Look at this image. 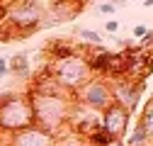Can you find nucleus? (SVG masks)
<instances>
[{
	"label": "nucleus",
	"mask_w": 153,
	"mask_h": 146,
	"mask_svg": "<svg viewBox=\"0 0 153 146\" xmlns=\"http://www.w3.org/2000/svg\"><path fill=\"white\" fill-rule=\"evenodd\" d=\"M29 102H32V112H34V127L49 132V134H59L63 127L68 124V115H71V107L73 100L66 93L59 95H39V93H27Z\"/></svg>",
	"instance_id": "obj_1"
},
{
	"label": "nucleus",
	"mask_w": 153,
	"mask_h": 146,
	"mask_svg": "<svg viewBox=\"0 0 153 146\" xmlns=\"http://www.w3.org/2000/svg\"><path fill=\"white\" fill-rule=\"evenodd\" d=\"M44 17H46V3H36V0L7 3L5 27H10V32H17V39H25V36H32L36 29H42Z\"/></svg>",
	"instance_id": "obj_2"
},
{
	"label": "nucleus",
	"mask_w": 153,
	"mask_h": 146,
	"mask_svg": "<svg viewBox=\"0 0 153 146\" xmlns=\"http://www.w3.org/2000/svg\"><path fill=\"white\" fill-rule=\"evenodd\" d=\"M29 127H34V112L27 95L12 93L0 98V132L17 134Z\"/></svg>",
	"instance_id": "obj_3"
},
{
	"label": "nucleus",
	"mask_w": 153,
	"mask_h": 146,
	"mask_svg": "<svg viewBox=\"0 0 153 146\" xmlns=\"http://www.w3.org/2000/svg\"><path fill=\"white\" fill-rule=\"evenodd\" d=\"M49 76L68 95H73L85 80L92 78L90 76V68H88V61H85V56H80V54H73V56L53 61V68H51Z\"/></svg>",
	"instance_id": "obj_4"
},
{
	"label": "nucleus",
	"mask_w": 153,
	"mask_h": 146,
	"mask_svg": "<svg viewBox=\"0 0 153 146\" xmlns=\"http://www.w3.org/2000/svg\"><path fill=\"white\" fill-rule=\"evenodd\" d=\"M71 100L78 102V105H83V107H90V110L102 112L105 107L112 105V88H109V80L90 78V80H85V83L71 95Z\"/></svg>",
	"instance_id": "obj_5"
},
{
	"label": "nucleus",
	"mask_w": 153,
	"mask_h": 146,
	"mask_svg": "<svg viewBox=\"0 0 153 146\" xmlns=\"http://www.w3.org/2000/svg\"><path fill=\"white\" fill-rule=\"evenodd\" d=\"M109 88H112V102L124 107L126 112H134V110H136V105H139V100L143 95V90H146L143 83L129 80V78L114 80V83H109Z\"/></svg>",
	"instance_id": "obj_6"
},
{
	"label": "nucleus",
	"mask_w": 153,
	"mask_h": 146,
	"mask_svg": "<svg viewBox=\"0 0 153 146\" xmlns=\"http://www.w3.org/2000/svg\"><path fill=\"white\" fill-rule=\"evenodd\" d=\"M100 129L109 136V139H122L124 141V134L129 129V112L119 105H109L100 112Z\"/></svg>",
	"instance_id": "obj_7"
},
{
	"label": "nucleus",
	"mask_w": 153,
	"mask_h": 146,
	"mask_svg": "<svg viewBox=\"0 0 153 146\" xmlns=\"http://www.w3.org/2000/svg\"><path fill=\"white\" fill-rule=\"evenodd\" d=\"M68 127H71V132H75V134H80V136L88 139L95 129H100V112L73 102L71 115H68Z\"/></svg>",
	"instance_id": "obj_8"
},
{
	"label": "nucleus",
	"mask_w": 153,
	"mask_h": 146,
	"mask_svg": "<svg viewBox=\"0 0 153 146\" xmlns=\"http://www.w3.org/2000/svg\"><path fill=\"white\" fill-rule=\"evenodd\" d=\"M56 144V136L39 129V127H29V129H22L12 134L10 139V146H53Z\"/></svg>",
	"instance_id": "obj_9"
},
{
	"label": "nucleus",
	"mask_w": 153,
	"mask_h": 146,
	"mask_svg": "<svg viewBox=\"0 0 153 146\" xmlns=\"http://www.w3.org/2000/svg\"><path fill=\"white\" fill-rule=\"evenodd\" d=\"M44 51H46V54H51L53 61L78 54V49H75V46H73V42H68V39H51V42L44 46Z\"/></svg>",
	"instance_id": "obj_10"
},
{
	"label": "nucleus",
	"mask_w": 153,
	"mask_h": 146,
	"mask_svg": "<svg viewBox=\"0 0 153 146\" xmlns=\"http://www.w3.org/2000/svg\"><path fill=\"white\" fill-rule=\"evenodd\" d=\"M7 73H12V76H27L29 73L27 54H12V56L7 59Z\"/></svg>",
	"instance_id": "obj_11"
},
{
	"label": "nucleus",
	"mask_w": 153,
	"mask_h": 146,
	"mask_svg": "<svg viewBox=\"0 0 153 146\" xmlns=\"http://www.w3.org/2000/svg\"><path fill=\"white\" fill-rule=\"evenodd\" d=\"M139 127L146 132L148 139H153V98H148L146 105H143V112L139 117Z\"/></svg>",
	"instance_id": "obj_12"
},
{
	"label": "nucleus",
	"mask_w": 153,
	"mask_h": 146,
	"mask_svg": "<svg viewBox=\"0 0 153 146\" xmlns=\"http://www.w3.org/2000/svg\"><path fill=\"white\" fill-rule=\"evenodd\" d=\"M78 36H80L85 44H92V46H102V44H105V36H102L100 32H95V29H80Z\"/></svg>",
	"instance_id": "obj_13"
},
{
	"label": "nucleus",
	"mask_w": 153,
	"mask_h": 146,
	"mask_svg": "<svg viewBox=\"0 0 153 146\" xmlns=\"http://www.w3.org/2000/svg\"><path fill=\"white\" fill-rule=\"evenodd\" d=\"M146 144H148L146 132L141 129V127H136V129H134V134L126 139V144H124V146H146Z\"/></svg>",
	"instance_id": "obj_14"
},
{
	"label": "nucleus",
	"mask_w": 153,
	"mask_h": 146,
	"mask_svg": "<svg viewBox=\"0 0 153 146\" xmlns=\"http://www.w3.org/2000/svg\"><path fill=\"white\" fill-rule=\"evenodd\" d=\"M117 7H119L117 3H100V5H97V12H100V15H114Z\"/></svg>",
	"instance_id": "obj_15"
},
{
	"label": "nucleus",
	"mask_w": 153,
	"mask_h": 146,
	"mask_svg": "<svg viewBox=\"0 0 153 146\" xmlns=\"http://www.w3.org/2000/svg\"><path fill=\"white\" fill-rule=\"evenodd\" d=\"M105 29H107L109 34H114V32H119V22H117V20H107V22H105Z\"/></svg>",
	"instance_id": "obj_16"
},
{
	"label": "nucleus",
	"mask_w": 153,
	"mask_h": 146,
	"mask_svg": "<svg viewBox=\"0 0 153 146\" xmlns=\"http://www.w3.org/2000/svg\"><path fill=\"white\" fill-rule=\"evenodd\" d=\"M146 34H148V29H146L143 25H139V27H134V36H136V39H143Z\"/></svg>",
	"instance_id": "obj_17"
},
{
	"label": "nucleus",
	"mask_w": 153,
	"mask_h": 146,
	"mask_svg": "<svg viewBox=\"0 0 153 146\" xmlns=\"http://www.w3.org/2000/svg\"><path fill=\"white\" fill-rule=\"evenodd\" d=\"M7 76V59H0V78Z\"/></svg>",
	"instance_id": "obj_18"
},
{
	"label": "nucleus",
	"mask_w": 153,
	"mask_h": 146,
	"mask_svg": "<svg viewBox=\"0 0 153 146\" xmlns=\"http://www.w3.org/2000/svg\"><path fill=\"white\" fill-rule=\"evenodd\" d=\"M107 146H124V141H122V139H112Z\"/></svg>",
	"instance_id": "obj_19"
}]
</instances>
